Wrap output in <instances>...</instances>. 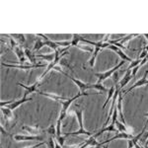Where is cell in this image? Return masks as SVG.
I'll use <instances>...</instances> for the list:
<instances>
[{"instance_id":"obj_1","label":"cell","mask_w":148,"mask_h":148,"mask_svg":"<svg viewBox=\"0 0 148 148\" xmlns=\"http://www.w3.org/2000/svg\"><path fill=\"white\" fill-rule=\"evenodd\" d=\"M72 113L75 114L76 119H77L78 121V125H79V130L77 131H74V132H66L64 133V136L67 137V136H72V135H80V134H84L87 135V136H92L94 134V132H90V131L86 130L83 126V110L79 109V110H76V111L72 112Z\"/></svg>"},{"instance_id":"obj_2","label":"cell","mask_w":148,"mask_h":148,"mask_svg":"<svg viewBox=\"0 0 148 148\" xmlns=\"http://www.w3.org/2000/svg\"><path fill=\"white\" fill-rule=\"evenodd\" d=\"M81 42H86V44L92 45V46L95 47V49H94V51H93V56H92V57L90 58V60H89V65L91 66V67H94L95 60H96V58L98 56V53L101 51V49H108V47L110 46V44L108 42H104V40H102V42H91V40H86V39H84V38H81Z\"/></svg>"},{"instance_id":"obj_3","label":"cell","mask_w":148,"mask_h":148,"mask_svg":"<svg viewBox=\"0 0 148 148\" xmlns=\"http://www.w3.org/2000/svg\"><path fill=\"white\" fill-rule=\"evenodd\" d=\"M82 96H88V93H79V94H77L76 96H74L73 98L68 99L67 101H60V102H59L61 105H62V109H61L60 114H59V118L57 119V121H56L57 123H62V121L65 119V116H67V111H68L69 107H70V105L72 104V102L75 101V100H77L78 98H80Z\"/></svg>"},{"instance_id":"obj_4","label":"cell","mask_w":148,"mask_h":148,"mask_svg":"<svg viewBox=\"0 0 148 148\" xmlns=\"http://www.w3.org/2000/svg\"><path fill=\"white\" fill-rule=\"evenodd\" d=\"M125 60H121V62L116 64V65L114 66V67H113L112 69H110V70H108V71H106V72L95 73V76H97V77H98V83H99V84H102L103 81H105L106 79H108L109 77H112V76H113V74L114 72H116V71H118V69L121 68V66L123 65V63H125Z\"/></svg>"},{"instance_id":"obj_5","label":"cell","mask_w":148,"mask_h":148,"mask_svg":"<svg viewBox=\"0 0 148 148\" xmlns=\"http://www.w3.org/2000/svg\"><path fill=\"white\" fill-rule=\"evenodd\" d=\"M2 66H5L7 68H17L21 70H30V69L34 68H40V67H46V64H30V65H26V64H16V63H5L2 62Z\"/></svg>"},{"instance_id":"obj_6","label":"cell","mask_w":148,"mask_h":148,"mask_svg":"<svg viewBox=\"0 0 148 148\" xmlns=\"http://www.w3.org/2000/svg\"><path fill=\"white\" fill-rule=\"evenodd\" d=\"M40 82H42L40 80H37V81H36V82L34 83V84H33V85H30V86H26V85H24L23 83L17 82V85H19L20 87H22V88H24V89L26 90L25 94H24V97H27L29 94H31V93H35V92H37V91H38V87L40 86Z\"/></svg>"},{"instance_id":"obj_7","label":"cell","mask_w":148,"mask_h":148,"mask_svg":"<svg viewBox=\"0 0 148 148\" xmlns=\"http://www.w3.org/2000/svg\"><path fill=\"white\" fill-rule=\"evenodd\" d=\"M12 138H13L15 141H28V140H42V136H40V135H22V134H15L12 135Z\"/></svg>"},{"instance_id":"obj_8","label":"cell","mask_w":148,"mask_h":148,"mask_svg":"<svg viewBox=\"0 0 148 148\" xmlns=\"http://www.w3.org/2000/svg\"><path fill=\"white\" fill-rule=\"evenodd\" d=\"M133 138V135L131 134V133H128V132H119V133H116V135H114V137H112V138H110V139L108 140H106V141H103L101 142L103 145H105L106 143H110V142H112V141H114V140H116V139H132Z\"/></svg>"},{"instance_id":"obj_9","label":"cell","mask_w":148,"mask_h":148,"mask_svg":"<svg viewBox=\"0 0 148 148\" xmlns=\"http://www.w3.org/2000/svg\"><path fill=\"white\" fill-rule=\"evenodd\" d=\"M147 75H148V70L145 71L144 75L142 76V78H141V79H139V80H138L137 82L135 83L134 85H133V86H131V87L130 88V89H128V90H126V91H125L123 93H125V94H127V93L131 92V91H132V90L136 89V88H138V87H141V86H143V85H148V80L146 79Z\"/></svg>"},{"instance_id":"obj_10","label":"cell","mask_w":148,"mask_h":148,"mask_svg":"<svg viewBox=\"0 0 148 148\" xmlns=\"http://www.w3.org/2000/svg\"><path fill=\"white\" fill-rule=\"evenodd\" d=\"M108 49H111V51H114V52H116V53H118V56L121 57V60L130 61V62H131V61H132V59H131L130 56H126V54H125V52H123V51H121V49H120V47H118L114 46V45H110V46L108 47Z\"/></svg>"},{"instance_id":"obj_11","label":"cell","mask_w":148,"mask_h":148,"mask_svg":"<svg viewBox=\"0 0 148 148\" xmlns=\"http://www.w3.org/2000/svg\"><path fill=\"white\" fill-rule=\"evenodd\" d=\"M133 78V76H132V72H131V70L130 69H127L126 70V72H125V76L123 77V79L121 80V82L119 83V88H120V90L121 89H123L125 86H126L127 85V83L130 82V81Z\"/></svg>"},{"instance_id":"obj_12","label":"cell","mask_w":148,"mask_h":148,"mask_svg":"<svg viewBox=\"0 0 148 148\" xmlns=\"http://www.w3.org/2000/svg\"><path fill=\"white\" fill-rule=\"evenodd\" d=\"M22 130L31 133V135H38L42 131L39 125H24L22 126Z\"/></svg>"},{"instance_id":"obj_13","label":"cell","mask_w":148,"mask_h":148,"mask_svg":"<svg viewBox=\"0 0 148 148\" xmlns=\"http://www.w3.org/2000/svg\"><path fill=\"white\" fill-rule=\"evenodd\" d=\"M32 98H28V97H23L22 99H20V100H14V102L12 103V104L10 105H8V108L9 109H11L12 111L13 110H15V109H17L19 106H21L22 104H24V103H27V102H30V101H32Z\"/></svg>"},{"instance_id":"obj_14","label":"cell","mask_w":148,"mask_h":148,"mask_svg":"<svg viewBox=\"0 0 148 148\" xmlns=\"http://www.w3.org/2000/svg\"><path fill=\"white\" fill-rule=\"evenodd\" d=\"M38 37H42V39H44L45 40V45L47 47H49L51 49H53L54 51H58V49H59V47L56 45V42H53V40H49V38L47 37V36H45V35H42V34H38L37 35Z\"/></svg>"},{"instance_id":"obj_15","label":"cell","mask_w":148,"mask_h":148,"mask_svg":"<svg viewBox=\"0 0 148 148\" xmlns=\"http://www.w3.org/2000/svg\"><path fill=\"white\" fill-rule=\"evenodd\" d=\"M116 109H118V112H119V114H120L121 123H123V125H126V123H125V116H123V94H121V92L120 93V95H119V98H118Z\"/></svg>"},{"instance_id":"obj_16","label":"cell","mask_w":148,"mask_h":148,"mask_svg":"<svg viewBox=\"0 0 148 148\" xmlns=\"http://www.w3.org/2000/svg\"><path fill=\"white\" fill-rule=\"evenodd\" d=\"M14 52L16 53V56H17L19 59V61H18L19 64H24L27 61V56H26V54H25V51H22L19 46L14 49Z\"/></svg>"},{"instance_id":"obj_17","label":"cell","mask_w":148,"mask_h":148,"mask_svg":"<svg viewBox=\"0 0 148 148\" xmlns=\"http://www.w3.org/2000/svg\"><path fill=\"white\" fill-rule=\"evenodd\" d=\"M39 93L40 95L47 98H49V99L53 100V101H57V102H60V101H67L69 98H65V97H61L58 96V95H54V94H49V93H44V92H40V91H37Z\"/></svg>"},{"instance_id":"obj_18","label":"cell","mask_w":148,"mask_h":148,"mask_svg":"<svg viewBox=\"0 0 148 148\" xmlns=\"http://www.w3.org/2000/svg\"><path fill=\"white\" fill-rule=\"evenodd\" d=\"M1 112L3 114L4 119H5L6 123H9L11 120L14 119V114L12 113V110L9 109L8 107H1Z\"/></svg>"},{"instance_id":"obj_19","label":"cell","mask_w":148,"mask_h":148,"mask_svg":"<svg viewBox=\"0 0 148 148\" xmlns=\"http://www.w3.org/2000/svg\"><path fill=\"white\" fill-rule=\"evenodd\" d=\"M106 131H109V132H116V133H119L118 130H116V127H114V125H110L109 126H105V127H103L102 130H100L97 133H94V134H93V136L97 138L98 136H100V135H101L102 133L106 132Z\"/></svg>"},{"instance_id":"obj_20","label":"cell","mask_w":148,"mask_h":148,"mask_svg":"<svg viewBox=\"0 0 148 148\" xmlns=\"http://www.w3.org/2000/svg\"><path fill=\"white\" fill-rule=\"evenodd\" d=\"M24 51H25L26 56H27V58L30 60L31 63L37 64V54H35L34 52H33L32 51H30L29 49H27V47L24 49Z\"/></svg>"},{"instance_id":"obj_21","label":"cell","mask_w":148,"mask_h":148,"mask_svg":"<svg viewBox=\"0 0 148 148\" xmlns=\"http://www.w3.org/2000/svg\"><path fill=\"white\" fill-rule=\"evenodd\" d=\"M138 34H131V35H128V36H125V38H121V39H118V40H116L118 42H120L121 45H125L126 44V42H128L131 39H133V38H135V37H138Z\"/></svg>"},{"instance_id":"obj_22","label":"cell","mask_w":148,"mask_h":148,"mask_svg":"<svg viewBox=\"0 0 148 148\" xmlns=\"http://www.w3.org/2000/svg\"><path fill=\"white\" fill-rule=\"evenodd\" d=\"M54 53H49V54H37V58H42L47 61L49 63L52 62L54 60Z\"/></svg>"},{"instance_id":"obj_23","label":"cell","mask_w":148,"mask_h":148,"mask_svg":"<svg viewBox=\"0 0 148 148\" xmlns=\"http://www.w3.org/2000/svg\"><path fill=\"white\" fill-rule=\"evenodd\" d=\"M114 92H116V85H113V86H112V87H111V89L109 90V95H108V97H107V100H106V102H105V104L103 105V107H102V109H103V110H104L105 108H106V106H107V105H108V103H109L110 100L113 99Z\"/></svg>"},{"instance_id":"obj_24","label":"cell","mask_w":148,"mask_h":148,"mask_svg":"<svg viewBox=\"0 0 148 148\" xmlns=\"http://www.w3.org/2000/svg\"><path fill=\"white\" fill-rule=\"evenodd\" d=\"M11 38H13L15 40H17L18 44H24L26 42V38L25 35L23 34H10L9 35Z\"/></svg>"},{"instance_id":"obj_25","label":"cell","mask_w":148,"mask_h":148,"mask_svg":"<svg viewBox=\"0 0 148 148\" xmlns=\"http://www.w3.org/2000/svg\"><path fill=\"white\" fill-rule=\"evenodd\" d=\"M116 125V130H118L119 132H128L127 130H126V125H123L121 121H119L116 120V123H114V125Z\"/></svg>"},{"instance_id":"obj_26","label":"cell","mask_w":148,"mask_h":148,"mask_svg":"<svg viewBox=\"0 0 148 148\" xmlns=\"http://www.w3.org/2000/svg\"><path fill=\"white\" fill-rule=\"evenodd\" d=\"M47 132L49 133L51 137L56 138V126L54 125H51L47 128Z\"/></svg>"},{"instance_id":"obj_27","label":"cell","mask_w":148,"mask_h":148,"mask_svg":"<svg viewBox=\"0 0 148 148\" xmlns=\"http://www.w3.org/2000/svg\"><path fill=\"white\" fill-rule=\"evenodd\" d=\"M79 42H81V36L73 34L72 40H71V47H77Z\"/></svg>"},{"instance_id":"obj_28","label":"cell","mask_w":148,"mask_h":148,"mask_svg":"<svg viewBox=\"0 0 148 148\" xmlns=\"http://www.w3.org/2000/svg\"><path fill=\"white\" fill-rule=\"evenodd\" d=\"M44 46H46L45 45V42H42V40H40V38H38V40H37V42H35V46H34V51H39V49H42Z\"/></svg>"},{"instance_id":"obj_29","label":"cell","mask_w":148,"mask_h":148,"mask_svg":"<svg viewBox=\"0 0 148 148\" xmlns=\"http://www.w3.org/2000/svg\"><path fill=\"white\" fill-rule=\"evenodd\" d=\"M141 60H142V59H139V58L135 59V60H132V61L130 62V66H128V68H127V69H130V70H131V68L133 69L134 67H136V66L140 65V63H141Z\"/></svg>"},{"instance_id":"obj_30","label":"cell","mask_w":148,"mask_h":148,"mask_svg":"<svg viewBox=\"0 0 148 148\" xmlns=\"http://www.w3.org/2000/svg\"><path fill=\"white\" fill-rule=\"evenodd\" d=\"M56 141L61 145V146L64 147V141H65V136H64V135H61V136H59V137H56Z\"/></svg>"},{"instance_id":"obj_31","label":"cell","mask_w":148,"mask_h":148,"mask_svg":"<svg viewBox=\"0 0 148 148\" xmlns=\"http://www.w3.org/2000/svg\"><path fill=\"white\" fill-rule=\"evenodd\" d=\"M47 146H49V148H56V144H54V139L52 137H49V142H47Z\"/></svg>"},{"instance_id":"obj_32","label":"cell","mask_w":148,"mask_h":148,"mask_svg":"<svg viewBox=\"0 0 148 148\" xmlns=\"http://www.w3.org/2000/svg\"><path fill=\"white\" fill-rule=\"evenodd\" d=\"M146 56H148V51H145V49H143V51L141 52V54H140L138 58H139V59H143V58H145Z\"/></svg>"},{"instance_id":"obj_33","label":"cell","mask_w":148,"mask_h":148,"mask_svg":"<svg viewBox=\"0 0 148 148\" xmlns=\"http://www.w3.org/2000/svg\"><path fill=\"white\" fill-rule=\"evenodd\" d=\"M118 77H119L118 72H114V73L113 74V80H114V84H116V82H118Z\"/></svg>"},{"instance_id":"obj_34","label":"cell","mask_w":148,"mask_h":148,"mask_svg":"<svg viewBox=\"0 0 148 148\" xmlns=\"http://www.w3.org/2000/svg\"><path fill=\"white\" fill-rule=\"evenodd\" d=\"M127 148H134V144H133V142L131 139L127 140Z\"/></svg>"},{"instance_id":"obj_35","label":"cell","mask_w":148,"mask_h":148,"mask_svg":"<svg viewBox=\"0 0 148 148\" xmlns=\"http://www.w3.org/2000/svg\"><path fill=\"white\" fill-rule=\"evenodd\" d=\"M46 142H40V143H38V144H36V145H33V146H31V147H27V148H39L40 146H42V145H44Z\"/></svg>"},{"instance_id":"obj_36","label":"cell","mask_w":148,"mask_h":148,"mask_svg":"<svg viewBox=\"0 0 148 148\" xmlns=\"http://www.w3.org/2000/svg\"><path fill=\"white\" fill-rule=\"evenodd\" d=\"M140 68V66L138 65V66H136V67H134L133 68V71H132V76H135L136 75V73H137V71H138V69Z\"/></svg>"},{"instance_id":"obj_37","label":"cell","mask_w":148,"mask_h":148,"mask_svg":"<svg viewBox=\"0 0 148 148\" xmlns=\"http://www.w3.org/2000/svg\"><path fill=\"white\" fill-rule=\"evenodd\" d=\"M147 60H148V56H146V57H145V58H143L142 60H141V63H140V65H139L140 67H141L142 65H144V64L147 62Z\"/></svg>"},{"instance_id":"obj_38","label":"cell","mask_w":148,"mask_h":148,"mask_svg":"<svg viewBox=\"0 0 148 148\" xmlns=\"http://www.w3.org/2000/svg\"><path fill=\"white\" fill-rule=\"evenodd\" d=\"M54 144H56V148H63L62 146H61L60 144H59L58 142L56 141V138H54Z\"/></svg>"},{"instance_id":"obj_39","label":"cell","mask_w":148,"mask_h":148,"mask_svg":"<svg viewBox=\"0 0 148 148\" xmlns=\"http://www.w3.org/2000/svg\"><path fill=\"white\" fill-rule=\"evenodd\" d=\"M103 146H104V145H103L102 143L100 142V143H99V145H97V146H95L94 148H101V147H103Z\"/></svg>"},{"instance_id":"obj_40","label":"cell","mask_w":148,"mask_h":148,"mask_svg":"<svg viewBox=\"0 0 148 148\" xmlns=\"http://www.w3.org/2000/svg\"><path fill=\"white\" fill-rule=\"evenodd\" d=\"M144 116H146V118H147V121H146V123H145L147 125V123H148V113H144Z\"/></svg>"},{"instance_id":"obj_41","label":"cell","mask_w":148,"mask_h":148,"mask_svg":"<svg viewBox=\"0 0 148 148\" xmlns=\"http://www.w3.org/2000/svg\"><path fill=\"white\" fill-rule=\"evenodd\" d=\"M145 146H148V138H147L146 142H145V144H144V147H145Z\"/></svg>"},{"instance_id":"obj_42","label":"cell","mask_w":148,"mask_h":148,"mask_svg":"<svg viewBox=\"0 0 148 148\" xmlns=\"http://www.w3.org/2000/svg\"><path fill=\"white\" fill-rule=\"evenodd\" d=\"M143 36H144V37L146 38V39H147V40H148V34H144V35H143Z\"/></svg>"},{"instance_id":"obj_43","label":"cell","mask_w":148,"mask_h":148,"mask_svg":"<svg viewBox=\"0 0 148 148\" xmlns=\"http://www.w3.org/2000/svg\"><path fill=\"white\" fill-rule=\"evenodd\" d=\"M104 148H109L108 146H104Z\"/></svg>"},{"instance_id":"obj_44","label":"cell","mask_w":148,"mask_h":148,"mask_svg":"<svg viewBox=\"0 0 148 148\" xmlns=\"http://www.w3.org/2000/svg\"><path fill=\"white\" fill-rule=\"evenodd\" d=\"M144 148H148V146H145V147H144Z\"/></svg>"},{"instance_id":"obj_45","label":"cell","mask_w":148,"mask_h":148,"mask_svg":"<svg viewBox=\"0 0 148 148\" xmlns=\"http://www.w3.org/2000/svg\"><path fill=\"white\" fill-rule=\"evenodd\" d=\"M147 86H148V85H147Z\"/></svg>"}]
</instances>
